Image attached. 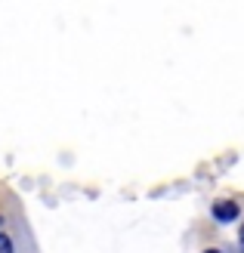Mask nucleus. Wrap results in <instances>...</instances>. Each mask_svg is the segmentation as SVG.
Listing matches in <instances>:
<instances>
[{
  "label": "nucleus",
  "instance_id": "1",
  "mask_svg": "<svg viewBox=\"0 0 244 253\" xmlns=\"http://www.w3.org/2000/svg\"><path fill=\"white\" fill-rule=\"evenodd\" d=\"M213 216L216 222H232L238 219V204L235 201H220V204H213Z\"/></svg>",
  "mask_w": 244,
  "mask_h": 253
},
{
  "label": "nucleus",
  "instance_id": "4",
  "mask_svg": "<svg viewBox=\"0 0 244 253\" xmlns=\"http://www.w3.org/2000/svg\"><path fill=\"white\" fill-rule=\"evenodd\" d=\"M207 253H220V250H207Z\"/></svg>",
  "mask_w": 244,
  "mask_h": 253
},
{
  "label": "nucleus",
  "instance_id": "5",
  "mask_svg": "<svg viewBox=\"0 0 244 253\" xmlns=\"http://www.w3.org/2000/svg\"><path fill=\"white\" fill-rule=\"evenodd\" d=\"M0 222H3V219H0Z\"/></svg>",
  "mask_w": 244,
  "mask_h": 253
},
{
  "label": "nucleus",
  "instance_id": "3",
  "mask_svg": "<svg viewBox=\"0 0 244 253\" xmlns=\"http://www.w3.org/2000/svg\"><path fill=\"white\" fill-rule=\"evenodd\" d=\"M241 250H244V225H241Z\"/></svg>",
  "mask_w": 244,
  "mask_h": 253
},
{
  "label": "nucleus",
  "instance_id": "2",
  "mask_svg": "<svg viewBox=\"0 0 244 253\" xmlns=\"http://www.w3.org/2000/svg\"><path fill=\"white\" fill-rule=\"evenodd\" d=\"M0 253H12V241L6 235H0Z\"/></svg>",
  "mask_w": 244,
  "mask_h": 253
}]
</instances>
